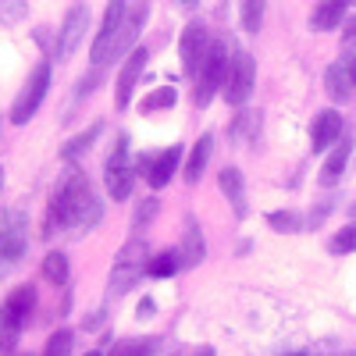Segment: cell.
<instances>
[{"mask_svg": "<svg viewBox=\"0 0 356 356\" xmlns=\"http://www.w3.org/2000/svg\"><path fill=\"white\" fill-rule=\"evenodd\" d=\"M104 218V207L93 193V186L86 182L82 175H72L61 182V189L54 193V203H50V218H47V232L54 228H68L75 235L97 228Z\"/></svg>", "mask_w": 356, "mask_h": 356, "instance_id": "6da1fadb", "label": "cell"}, {"mask_svg": "<svg viewBox=\"0 0 356 356\" xmlns=\"http://www.w3.org/2000/svg\"><path fill=\"white\" fill-rule=\"evenodd\" d=\"M33 307H36V289L33 285H18L4 300V307H0V356H15L18 335L25 328L29 314H33Z\"/></svg>", "mask_w": 356, "mask_h": 356, "instance_id": "7a4b0ae2", "label": "cell"}, {"mask_svg": "<svg viewBox=\"0 0 356 356\" xmlns=\"http://www.w3.org/2000/svg\"><path fill=\"white\" fill-rule=\"evenodd\" d=\"M146 264H150V253H146V239L143 235H132V239L122 246L114 260V271H111V296H125L143 275H146Z\"/></svg>", "mask_w": 356, "mask_h": 356, "instance_id": "3957f363", "label": "cell"}, {"mask_svg": "<svg viewBox=\"0 0 356 356\" xmlns=\"http://www.w3.org/2000/svg\"><path fill=\"white\" fill-rule=\"evenodd\" d=\"M125 11H129V0H111L107 11H104V22H100V33L93 40V68H104L114 61V47H118V33H122V22H125Z\"/></svg>", "mask_w": 356, "mask_h": 356, "instance_id": "277c9868", "label": "cell"}, {"mask_svg": "<svg viewBox=\"0 0 356 356\" xmlns=\"http://www.w3.org/2000/svg\"><path fill=\"white\" fill-rule=\"evenodd\" d=\"M29 253V221L22 211H4L0 214V264L15 267Z\"/></svg>", "mask_w": 356, "mask_h": 356, "instance_id": "5b68a950", "label": "cell"}, {"mask_svg": "<svg viewBox=\"0 0 356 356\" xmlns=\"http://www.w3.org/2000/svg\"><path fill=\"white\" fill-rule=\"evenodd\" d=\"M225 75H228V47L225 43H211V54H207V61L196 75V107H207L214 100V93L225 86Z\"/></svg>", "mask_w": 356, "mask_h": 356, "instance_id": "8992f818", "label": "cell"}, {"mask_svg": "<svg viewBox=\"0 0 356 356\" xmlns=\"http://www.w3.org/2000/svg\"><path fill=\"white\" fill-rule=\"evenodd\" d=\"M47 89H50V65L40 61V65L33 68V75H29V82L22 86V93L15 97V104H11V122H15V125H25L29 118L40 111Z\"/></svg>", "mask_w": 356, "mask_h": 356, "instance_id": "52a82bcc", "label": "cell"}, {"mask_svg": "<svg viewBox=\"0 0 356 356\" xmlns=\"http://www.w3.org/2000/svg\"><path fill=\"white\" fill-rule=\"evenodd\" d=\"M253 75H257L253 57H250L246 50H235V57L228 61L225 86H221V93H225V100H228L232 107H243V104L250 100V93H253Z\"/></svg>", "mask_w": 356, "mask_h": 356, "instance_id": "ba28073f", "label": "cell"}, {"mask_svg": "<svg viewBox=\"0 0 356 356\" xmlns=\"http://www.w3.org/2000/svg\"><path fill=\"white\" fill-rule=\"evenodd\" d=\"M211 36H207V25L203 22H189L182 29V40H178V54H182V72L189 79L200 75L203 61H207V54H211Z\"/></svg>", "mask_w": 356, "mask_h": 356, "instance_id": "9c48e42d", "label": "cell"}, {"mask_svg": "<svg viewBox=\"0 0 356 356\" xmlns=\"http://www.w3.org/2000/svg\"><path fill=\"white\" fill-rule=\"evenodd\" d=\"M132 182H136V171L129 164V139L122 136V139H118V146H114V154L107 157V193L114 200H129Z\"/></svg>", "mask_w": 356, "mask_h": 356, "instance_id": "30bf717a", "label": "cell"}, {"mask_svg": "<svg viewBox=\"0 0 356 356\" xmlns=\"http://www.w3.org/2000/svg\"><path fill=\"white\" fill-rule=\"evenodd\" d=\"M86 29H89V8L86 4H72L65 22H61V33H57V57H61V61H68V57L82 47Z\"/></svg>", "mask_w": 356, "mask_h": 356, "instance_id": "8fae6325", "label": "cell"}, {"mask_svg": "<svg viewBox=\"0 0 356 356\" xmlns=\"http://www.w3.org/2000/svg\"><path fill=\"white\" fill-rule=\"evenodd\" d=\"M150 18V0H132L129 11H125V22H122V33H118V47H114V57L122 54H132L136 50V40H139V29Z\"/></svg>", "mask_w": 356, "mask_h": 356, "instance_id": "7c38bea8", "label": "cell"}, {"mask_svg": "<svg viewBox=\"0 0 356 356\" xmlns=\"http://www.w3.org/2000/svg\"><path fill=\"white\" fill-rule=\"evenodd\" d=\"M146 61H150V50H146V47H136V50L125 57L122 75H118V97H114V104H118V107H129V100H132V89H136L139 75L146 72Z\"/></svg>", "mask_w": 356, "mask_h": 356, "instance_id": "4fadbf2b", "label": "cell"}, {"mask_svg": "<svg viewBox=\"0 0 356 356\" xmlns=\"http://www.w3.org/2000/svg\"><path fill=\"white\" fill-rule=\"evenodd\" d=\"M178 164H182V146L161 150L154 161H139V168L146 171V182H150V189H164V186L171 182V178H175Z\"/></svg>", "mask_w": 356, "mask_h": 356, "instance_id": "5bb4252c", "label": "cell"}, {"mask_svg": "<svg viewBox=\"0 0 356 356\" xmlns=\"http://www.w3.org/2000/svg\"><path fill=\"white\" fill-rule=\"evenodd\" d=\"M324 86H328V97L332 100H346L353 89H356V54L339 57V61L324 72Z\"/></svg>", "mask_w": 356, "mask_h": 356, "instance_id": "9a60e30c", "label": "cell"}, {"mask_svg": "<svg viewBox=\"0 0 356 356\" xmlns=\"http://www.w3.org/2000/svg\"><path fill=\"white\" fill-rule=\"evenodd\" d=\"M342 136V114L335 111H321L310 125V146L314 150H328V146Z\"/></svg>", "mask_w": 356, "mask_h": 356, "instance_id": "2e32d148", "label": "cell"}, {"mask_svg": "<svg viewBox=\"0 0 356 356\" xmlns=\"http://www.w3.org/2000/svg\"><path fill=\"white\" fill-rule=\"evenodd\" d=\"M178 257H182V267H196L207 257V243H203V232L200 221L189 214L186 218V232H182V246H178Z\"/></svg>", "mask_w": 356, "mask_h": 356, "instance_id": "e0dca14e", "label": "cell"}, {"mask_svg": "<svg viewBox=\"0 0 356 356\" xmlns=\"http://www.w3.org/2000/svg\"><path fill=\"white\" fill-rule=\"evenodd\" d=\"M349 4L353 0H321V4L314 8V15H310V25L317 29V33H332V29H339L346 22Z\"/></svg>", "mask_w": 356, "mask_h": 356, "instance_id": "ac0fdd59", "label": "cell"}, {"mask_svg": "<svg viewBox=\"0 0 356 356\" xmlns=\"http://www.w3.org/2000/svg\"><path fill=\"white\" fill-rule=\"evenodd\" d=\"M218 186H221V193L228 196L235 218H246V186H243V171H239V168H225V171L218 175Z\"/></svg>", "mask_w": 356, "mask_h": 356, "instance_id": "d6986e66", "label": "cell"}, {"mask_svg": "<svg viewBox=\"0 0 356 356\" xmlns=\"http://www.w3.org/2000/svg\"><path fill=\"white\" fill-rule=\"evenodd\" d=\"M211 146H214V136H200V143L193 146V154H189V161H186V182H189V186L200 182L207 161H211Z\"/></svg>", "mask_w": 356, "mask_h": 356, "instance_id": "ffe728a7", "label": "cell"}, {"mask_svg": "<svg viewBox=\"0 0 356 356\" xmlns=\"http://www.w3.org/2000/svg\"><path fill=\"white\" fill-rule=\"evenodd\" d=\"M346 164H349V139L339 146V150H332V154H328V161L321 164V175H317V178H321V186H328V189H332V186L339 182V178H342Z\"/></svg>", "mask_w": 356, "mask_h": 356, "instance_id": "44dd1931", "label": "cell"}, {"mask_svg": "<svg viewBox=\"0 0 356 356\" xmlns=\"http://www.w3.org/2000/svg\"><path fill=\"white\" fill-rule=\"evenodd\" d=\"M182 271V257H178V250H164L157 257H150V264H146V275L150 278H171Z\"/></svg>", "mask_w": 356, "mask_h": 356, "instance_id": "7402d4cb", "label": "cell"}, {"mask_svg": "<svg viewBox=\"0 0 356 356\" xmlns=\"http://www.w3.org/2000/svg\"><path fill=\"white\" fill-rule=\"evenodd\" d=\"M43 278H47L50 285H65V282H68V257H65L61 250L43 257Z\"/></svg>", "mask_w": 356, "mask_h": 356, "instance_id": "603a6c76", "label": "cell"}, {"mask_svg": "<svg viewBox=\"0 0 356 356\" xmlns=\"http://www.w3.org/2000/svg\"><path fill=\"white\" fill-rule=\"evenodd\" d=\"M239 22L250 36H257L264 25V0H239Z\"/></svg>", "mask_w": 356, "mask_h": 356, "instance_id": "cb8c5ba5", "label": "cell"}, {"mask_svg": "<svg viewBox=\"0 0 356 356\" xmlns=\"http://www.w3.org/2000/svg\"><path fill=\"white\" fill-rule=\"evenodd\" d=\"M100 129H104V125L97 122V125H89V129H86L82 136H75L72 143H65V161H79L82 154H89V146H93V143H97V136H100Z\"/></svg>", "mask_w": 356, "mask_h": 356, "instance_id": "d4e9b609", "label": "cell"}, {"mask_svg": "<svg viewBox=\"0 0 356 356\" xmlns=\"http://www.w3.org/2000/svg\"><path fill=\"white\" fill-rule=\"evenodd\" d=\"M161 339H125V342H118L111 356H154Z\"/></svg>", "mask_w": 356, "mask_h": 356, "instance_id": "484cf974", "label": "cell"}, {"mask_svg": "<svg viewBox=\"0 0 356 356\" xmlns=\"http://www.w3.org/2000/svg\"><path fill=\"white\" fill-rule=\"evenodd\" d=\"M175 100H178V93H175V86H161V89H154V93H150V97L143 100V111H146V114H154V111L175 107Z\"/></svg>", "mask_w": 356, "mask_h": 356, "instance_id": "4316f807", "label": "cell"}, {"mask_svg": "<svg viewBox=\"0 0 356 356\" xmlns=\"http://www.w3.org/2000/svg\"><path fill=\"white\" fill-rule=\"evenodd\" d=\"M72 349H75V335H72L68 328H61V332H54V335H50L43 356H72Z\"/></svg>", "mask_w": 356, "mask_h": 356, "instance_id": "83f0119b", "label": "cell"}, {"mask_svg": "<svg viewBox=\"0 0 356 356\" xmlns=\"http://www.w3.org/2000/svg\"><path fill=\"white\" fill-rule=\"evenodd\" d=\"M29 15V0H0V22L4 25H18Z\"/></svg>", "mask_w": 356, "mask_h": 356, "instance_id": "f1b7e54d", "label": "cell"}, {"mask_svg": "<svg viewBox=\"0 0 356 356\" xmlns=\"http://www.w3.org/2000/svg\"><path fill=\"white\" fill-rule=\"evenodd\" d=\"M267 225H271L275 232H296V228H300L303 221L296 218L292 211H275V214H267Z\"/></svg>", "mask_w": 356, "mask_h": 356, "instance_id": "f546056e", "label": "cell"}, {"mask_svg": "<svg viewBox=\"0 0 356 356\" xmlns=\"http://www.w3.org/2000/svg\"><path fill=\"white\" fill-rule=\"evenodd\" d=\"M353 250H356V225H346L332 239V253H353Z\"/></svg>", "mask_w": 356, "mask_h": 356, "instance_id": "4dcf8cb0", "label": "cell"}, {"mask_svg": "<svg viewBox=\"0 0 356 356\" xmlns=\"http://www.w3.org/2000/svg\"><path fill=\"white\" fill-rule=\"evenodd\" d=\"M342 47H356V15L342 22Z\"/></svg>", "mask_w": 356, "mask_h": 356, "instance_id": "1f68e13d", "label": "cell"}, {"mask_svg": "<svg viewBox=\"0 0 356 356\" xmlns=\"http://www.w3.org/2000/svg\"><path fill=\"white\" fill-rule=\"evenodd\" d=\"M157 207H161L157 200H146V203H143V211L136 214V225H143V221H150V218L157 214Z\"/></svg>", "mask_w": 356, "mask_h": 356, "instance_id": "d6a6232c", "label": "cell"}, {"mask_svg": "<svg viewBox=\"0 0 356 356\" xmlns=\"http://www.w3.org/2000/svg\"><path fill=\"white\" fill-rule=\"evenodd\" d=\"M178 356H214V349L211 346H193V349H182Z\"/></svg>", "mask_w": 356, "mask_h": 356, "instance_id": "836d02e7", "label": "cell"}, {"mask_svg": "<svg viewBox=\"0 0 356 356\" xmlns=\"http://www.w3.org/2000/svg\"><path fill=\"white\" fill-rule=\"evenodd\" d=\"M154 314V300H143L139 303V317H150Z\"/></svg>", "mask_w": 356, "mask_h": 356, "instance_id": "e575fe53", "label": "cell"}, {"mask_svg": "<svg viewBox=\"0 0 356 356\" xmlns=\"http://www.w3.org/2000/svg\"><path fill=\"white\" fill-rule=\"evenodd\" d=\"M282 356H321V353H314V349H292V353H282Z\"/></svg>", "mask_w": 356, "mask_h": 356, "instance_id": "d590c367", "label": "cell"}, {"mask_svg": "<svg viewBox=\"0 0 356 356\" xmlns=\"http://www.w3.org/2000/svg\"><path fill=\"white\" fill-rule=\"evenodd\" d=\"M175 4H178V8H182V11H193V8L200 4V0H175Z\"/></svg>", "mask_w": 356, "mask_h": 356, "instance_id": "8d00e7d4", "label": "cell"}, {"mask_svg": "<svg viewBox=\"0 0 356 356\" xmlns=\"http://www.w3.org/2000/svg\"><path fill=\"white\" fill-rule=\"evenodd\" d=\"M86 356H104V353H100V349H89V353H86Z\"/></svg>", "mask_w": 356, "mask_h": 356, "instance_id": "74e56055", "label": "cell"}, {"mask_svg": "<svg viewBox=\"0 0 356 356\" xmlns=\"http://www.w3.org/2000/svg\"><path fill=\"white\" fill-rule=\"evenodd\" d=\"M0 189H4V168H0Z\"/></svg>", "mask_w": 356, "mask_h": 356, "instance_id": "f35d334b", "label": "cell"}, {"mask_svg": "<svg viewBox=\"0 0 356 356\" xmlns=\"http://www.w3.org/2000/svg\"><path fill=\"white\" fill-rule=\"evenodd\" d=\"M353 4H356V0H353Z\"/></svg>", "mask_w": 356, "mask_h": 356, "instance_id": "ab89813d", "label": "cell"}]
</instances>
